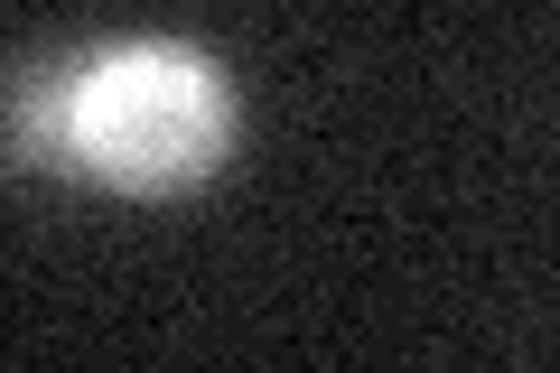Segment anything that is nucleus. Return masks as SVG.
<instances>
[{
  "label": "nucleus",
  "mask_w": 560,
  "mask_h": 373,
  "mask_svg": "<svg viewBox=\"0 0 560 373\" xmlns=\"http://www.w3.org/2000/svg\"><path fill=\"white\" fill-rule=\"evenodd\" d=\"M234 150V84L215 57L168 38L75 66V168L121 197H187Z\"/></svg>",
  "instance_id": "nucleus-1"
},
{
  "label": "nucleus",
  "mask_w": 560,
  "mask_h": 373,
  "mask_svg": "<svg viewBox=\"0 0 560 373\" xmlns=\"http://www.w3.org/2000/svg\"><path fill=\"white\" fill-rule=\"evenodd\" d=\"M10 168H75V66L10 75Z\"/></svg>",
  "instance_id": "nucleus-2"
}]
</instances>
